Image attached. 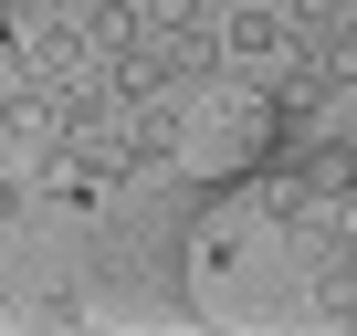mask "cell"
<instances>
[{
  "label": "cell",
  "mask_w": 357,
  "mask_h": 336,
  "mask_svg": "<svg viewBox=\"0 0 357 336\" xmlns=\"http://www.w3.org/2000/svg\"><path fill=\"white\" fill-rule=\"evenodd\" d=\"M11 11H22V0H11Z\"/></svg>",
  "instance_id": "1"
}]
</instances>
